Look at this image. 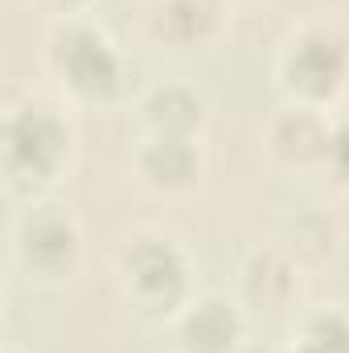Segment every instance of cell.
Returning a JSON list of instances; mask_svg holds the SVG:
<instances>
[{
  "label": "cell",
  "instance_id": "cell-6",
  "mask_svg": "<svg viewBox=\"0 0 349 353\" xmlns=\"http://www.w3.org/2000/svg\"><path fill=\"white\" fill-rule=\"evenodd\" d=\"M25 251H29V259H37L41 267H54V263H62V259H70V251H74L70 222L58 218V214L33 218L29 230H25Z\"/></svg>",
  "mask_w": 349,
  "mask_h": 353
},
{
  "label": "cell",
  "instance_id": "cell-2",
  "mask_svg": "<svg viewBox=\"0 0 349 353\" xmlns=\"http://www.w3.org/2000/svg\"><path fill=\"white\" fill-rule=\"evenodd\" d=\"M58 66L70 74L74 87L90 90V94L111 90L115 87V74H119L115 54H111L107 41H103L99 33H90V29H70V33L62 37V46H58Z\"/></svg>",
  "mask_w": 349,
  "mask_h": 353
},
{
  "label": "cell",
  "instance_id": "cell-10",
  "mask_svg": "<svg viewBox=\"0 0 349 353\" xmlns=\"http://www.w3.org/2000/svg\"><path fill=\"white\" fill-rule=\"evenodd\" d=\"M329 157H333V165H337L341 173H349V123L329 136Z\"/></svg>",
  "mask_w": 349,
  "mask_h": 353
},
{
  "label": "cell",
  "instance_id": "cell-4",
  "mask_svg": "<svg viewBox=\"0 0 349 353\" xmlns=\"http://www.w3.org/2000/svg\"><path fill=\"white\" fill-rule=\"evenodd\" d=\"M128 271L140 288V296H152V300H173L181 292V259L169 243H144L136 247V255L128 259Z\"/></svg>",
  "mask_w": 349,
  "mask_h": 353
},
{
  "label": "cell",
  "instance_id": "cell-9",
  "mask_svg": "<svg viewBox=\"0 0 349 353\" xmlns=\"http://www.w3.org/2000/svg\"><path fill=\"white\" fill-rule=\"evenodd\" d=\"M312 353H349V325L341 316H325L308 329V345Z\"/></svg>",
  "mask_w": 349,
  "mask_h": 353
},
{
  "label": "cell",
  "instance_id": "cell-7",
  "mask_svg": "<svg viewBox=\"0 0 349 353\" xmlns=\"http://www.w3.org/2000/svg\"><path fill=\"white\" fill-rule=\"evenodd\" d=\"M148 115H152L165 132H181V128H189V123L197 119V99L181 87H165V90L152 94Z\"/></svg>",
  "mask_w": 349,
  "mask_h": 353
},
{
  "label": "cell",
  "instance_id": "cell-3",
  "mask_svg": "<svg viewBox=\"0 0 349 353\" xmlns=\"http://www.w3.org/2000/svg\"><path fill=\"white\" fill-rule=\"evenodd\" d=\"M341 70H346V46L329 33H308L292 50V62H288L292 83L308 94H329L337 87Z\"/></svg>",
  "mask_w": 349,
  "mask_h": 353
},
{
  "label": "cell",
  "instance_id": "cell-5",
  "mask_svg": "<svg viewBox=\"0 0 349 353\" xmlns=\"http://www.w3.org/2000/svg\"><path fill=\"white\" fill-rule=\"evenodd\" d=\"M235 312L218 300H206L189 321H185V341L193 353H222L235 341Z\"/></svg>",
  "mask_w": 349,
  "mask_h": 353
},
{
  "label": "cell",
  "instance_id": "cell-8",
  "mask_svg": "<svg viewBox=\"0 0 349 353\" xmlns=\"http://www.w3.org/2000/svg\"><path fill=\"white\" fill-rule=\"evenodd\" d=\"M144 169L157 181H189L193 152L185 148V140H157V148L144 157Z\"/></svg>",
  "mask_w": 349,
  "mask_h": 353
},
{
  "label": "cell",
  "instance_id": "cell-1",
  "mask_svg": "<svg viewBox=\"0 0 349 353\" xmlns=\"http://www.w3.org/2000/svg\"><path fill=\"white\" fill-rule=\"evenodd\" d=\"M62 144H66L62 123L41 107H25L8 123V157H12L17 169L50 173L58 165V157H62Z\"/></svg>",
  "mask_w": 349,
  "mask_h": 353
}]
</instances>
